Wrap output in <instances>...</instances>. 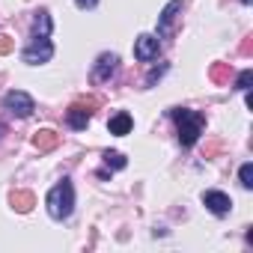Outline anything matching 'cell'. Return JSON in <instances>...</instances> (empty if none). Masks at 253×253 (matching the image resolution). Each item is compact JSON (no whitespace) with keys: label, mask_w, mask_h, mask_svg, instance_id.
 I'll use <instances>...</instances> for the list:
<instances>
[{"label":"cell","mask_w":253,"mask_h":253,"mask_svg":"<svg viewBox=\"0 0 253 253\" xmlns=\"http://www.w3.org/2000/svg\"><path fill=\"white\" fill-rule=\"evenodd\" d=\"M45 206H48V214L54 220H66L72 214V209H75V188H72V182L63 179L60 185H54L51 194L45 197Z\"/></svg>","instance_id":"6da1fadb"},{"label":"cell","mask_w":253,"mask_h":253,"mask_svg":"<svg viewBox=\"0 0 253 253\" xmlns=\"http://www.w3.org/2000/svg\"><path fill=\"white\" fill-rule=\"evenodd\" d=\"M170 116L179 122V140H182V146H194V143H197V137L203 134V125H206L203 113L188 110V107H173V110H170Z\"/></svg>","instance_id":"7a4b0ae2"},{"label":"cell","mask_w":253,"mask_h":253,"mask_svg":"<svg viewBox=\"0 0 253 253\" xmlns=\"http://www.w3.org/2000/svg\"><path fill=\"white\" fill-rule=\"evenodd\" d=\"M51 57H54V45L48 42V36H36V39L24 48V63H30V66L48 63Z\"/></svg>","instance_id":"3957f363"},{"label":"cell","mask_w":253,"mask_h":253,"mask_svg":"<svg viewBox=\"0 0 253 253\" xmlns=\"http://www.w3.org/2000/svg\"><path fill=\"white\" fill-rule=\"evenodd\" d=\"M98 107V101L95 98H86V101H78V104H72L69 107V113H66V119H69V125L72 128H86V122H89V116H92V110Z\"/></svg>","instance_id":"277c9868"},{"label":"cell","mask_w":253,"mask_h":253,"mask_svg":"<svg viewBox=\"0 0 253 253\" xmlns=\"http://www.w3.org/2000/svg\"><path fill=\"white\" fill-rule=\"evenodd\" d=\"M3 107L9 110V113H15V116H30L33 113V98L27 95V92H21V89H12V92H6L3 95Z\"/></svg>","instance_id":"5b68a950"},{"label":"cell","mask_w":253,"mask_h":253,"mask_svg":"<svg viewBox=\"0 0 253 253\" xmlns=\"http://www.w3.org/2000/svg\"><path fill=\"white\" fill-rule=\"evenodd\" d=\"M179 12H182V0H170V3L164 6V12L158 15V36L167 39V36L173 33V24H176Z\"/></svg>","instance_id":"8992f818"},{"label":"cell","mask_w":253,"mask_h":253,"mask_svg":"<svg viewBox=\"0 0 253 253\" xmlns=\"http://www.w3.org/2000/svg\"><path fill=\"white\" fill-rule=\"evenodd\" d=\"M158 51H161V45H158V39H155V36H149V33L137 36V42H134V57H137L140 63L155 60V57H158Z\"/></svg>","instance_id":"52a82bcc"},{"label":"cell","mask_w":253,"mask_h":253,"mask_svg":"<svg viewBox=\"0 0 253 253\" xmlns=\"http://www.w3.org/2000/svg\"><path fill=\"white\" fill-rule=\"evenodd\" d=\"M116 63H119V57H116V54H101V57H98V63H95V69H92V81H95V84L110 81V75L116 72Z\"/></svg>","instance_id":"ba28073f"},{"label":"cell","mask_w":253,"mask_h":253,"mask_svg":"<svg viewBox=\"0 0 253 253\" xmlns=\"http://www.w3.org/2000/svg\"><path fill=\"white\" fill-rule=\"evenodd\" d=\"M203 203H206L214 214H226V211L232 209V200H229L226 194H220V191H206V194H203Z\"/></svg>","instance_id":"9c48e42d"},{"label":"cell","mask_w":253,"mask_h":253,"mask_svg":"<svg viewBox=\"0 0 253 253\" xmlns=\"http://www.w3.org/2000/svg\"><path fill=\"white\" fill-rule=\"evenodd\" d=\"M33 146H36L39 152H51V149H57V146H60V134H57V131H51V128H42V131H36Z\"/></svg>","instance_id":"30bf717a"},{"label":"cell","mask_w":253,"mask_h":253,"mask_svg":"<svg viewBox=\"0 0 253 253\" xmlns=\"http://www.w3.org/2000/svg\"><path fill=\"white\" fill-rule=\"evenodd\" d=\"M131 125H134V122H131V116H128V113H116V116L107 122V128H110V134L122 137V134H128V131H131Z\"/></svg>","instance_id":"8fae6325"},{"label":"cell","mask_w":253,"mask_h":253,"mask_svg":"<svg viewBox=\"0 0 253 253\" xmlns=\"http://www.w3.org/2000/svg\"><path fill=\"white\" fill-rule=\"evenodd\" d=\"M33 203H36V200H33L30 191H15V194H12V206H15V211H30Z\"/></svg>","instance_id":"7c38bea8"},{"label":"cell","mask_w":253,"mask_h":253,"mask_svg":"<svg viewBox=\"0 0 253 253\" xmlns=\"http://www.w3.org/2000/svg\"><path fill=\"white\" fill-rule=\"evenodd\" d=\"M33 27H36V36H48V33H51V15H48L45 9L36 12V24H33Z\"/></svg>","instance_id":"4fadbf2b"},{"label":"cell","mask_w":253,"mask_h":253,"mask_svg":"<svg viewBox=\"0 0 253 253\" xmlns=\"http://www.w3.org/2000/svg\"><path fill=\"white\" fill-rule=\"evenodd\" d=\"M104 164H107V167H113V170H122L128 161H125V155H122V152H104Z\"/></svg>","instance_id":"5bb4252c"},{"label":"cell","mask_w":253,"mask_h":253,"mask_svg":"<svg viewBox=\"0 0 253 253\" xmlns=\"http://www.w3.org/2000/svg\"><path fill=\"white\" fill-rule=\"evenodd\" d=\"M238 179H241L244 188H253V164H244V167L238 170Z\"/></svg>","instance_id":"9a60e30c"},{"label":"cell","mask_w":253,"mask_h":253,"mask_svg":"<svg viewBox=\"0 0 253 253\" xmlns=\"http://www.w3.org/2000/svg\"><path fill=\"white\" fill-rule=\"evenodd\" d=\"M211 78H214L217 84H223V81L229 78V72H226V66H223V63H217V66H211Z\"/></svg>","instance_id":"2e32d148"},{"label":"cell","mask_w":253,"mask_h":253,"mask_svg":"<svg viewBox=\"0 0 253 253\" xmlns=\"http://www.w3.org/2000/svg\"><path fill=\"white\" fill-rule=\"evenodd\" d=\"M250 81H253V72H250V69H244V72L238 75V89H241V92H247V89H250Z\"/></svg>","instance_id":"e0dca14e"},{"label":"cell","mask_w":253,"mask_h":253,"mask_svg":"<svg viewBox=\"0 0 253 253\" xmlns=\"http://www.w3.org/2000/svg\"><path fill=\"white\" fill-rule=\"evenodd\" d=\"M12 51V39L9 36H0V54H9Z\"/></svg>","instance_id":"ac0fdd59"},{"label":"cell","mask_w":253,"mask_h":253,"mask_svg":"<svg viewBox=\"0 0 253 253\" xmlns=\"http://www.w3.org/2000/svg\"><path fill=\"white\" fill-rule=\"evenodd\" d=\"M78 6L81 9H89V6H95V0H78Z\"/></svg>","instance_id":"d6986e66"},{"label":"cell","mask_w":253,"mask_h":253,"mask_svg":"<svg viewBox=\"0 0 253 253\" xmlns=\"http://www.w3.org/2000/svg\"><path fill=\"white\" fill-rule=\"evenodd\" d=\"M3 131H6V128H3V125H0V134H3Z\"/></svg>","instance_id":"ffe728a7"},{"label":"cell","mask_w":253,"mask_h":253,"mask_svg":"<svg viewBox=\"0 0 253 253\" xmlns=\"http://www.w3.org/2000/svg\"><path fill=\"white\" fill-rule=\"evenodd\" d=\"M241 3H253V0H241Z\"/></svg>","instance_id":"44dd1931"}]
</instances>
